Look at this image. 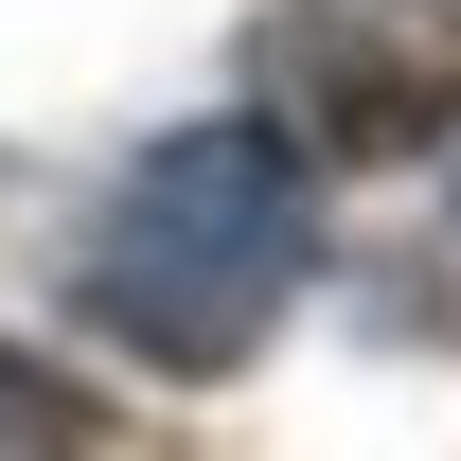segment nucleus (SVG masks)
<instances>
[{"label": "nucleus", "mask_w": 461, "mask_h": 461, "mask_svg": "<svg viewBox=\"0 0 461 461\" xmlns=\"http://www.w3.org/2000/svg\"><path fill=\"white\" fill-rule=\"evenodd\" d=\"M302 285H320V160L267 107L160 124L89 195V249H71V320L107 355H142L160 391H230L302 320Z\"/></svg>", "instance_id": "1"}, {"label": "nucleus", "mask_w": 461, "mask_h": 461, "mask_svg": "<svg viewBox=\"0 0 461 461\" xmlns=\"http://www.w3.org/2000/svg\"><path fill=\"white\" fill-rule=\"evenodd\" d=\"M230 71L320 177H391L461 142V0H267Z\"/></svg>", "instance_id": "2"}, {"label": "nucleus", "mask_w": 461, "mask_h": 461, "mask_svg": "<svg viewBox=\"0 0 461 461\" xmlns=\"http://www.w3.org/2000/svg\"><path fill=\"white\" fill-rule=\"evenodd\" d=\"M71 444H107V391L0 338V461H71Z\"/></svg>", "instance_id": "3"}]
</instances>
